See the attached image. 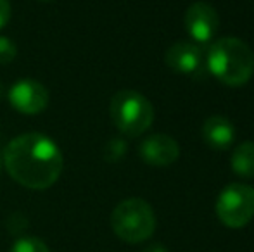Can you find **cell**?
<instances>
[{
	"label": "cell",
	"mask_w": 254,
	"mask_h": 252,
	"mask_svg": "<svg viewBox=\"0 0 254 252\" xmlns=\"http://www.w3.org/2000/svg\"><path fill=\"white\" fill-rule=\"evenodd\" d=\"M185 30L199 44H207L218 31V12L206 2H195L185 12Z\"/></svg>",
	"instance_id": "cell-7"
},
{
	"label": "cell",
	"mask_w": 254,
	"mask_h": 252,
	"mask_svg": "<svg viewBox=\"0 0 254 252\" xmlns=\"http://www.w3.org/2000/svg\"><path fill=\"white\" fill-rule=\"evenodd\" d=\"M9 101L23 114H38L49 105V90L37 80H19L10 87Z\"/></svg>",
	"instance_id": "cell-6"
},
{
	"label": "cell",
	"mask_w": 254,
	"mask_h": 252,
	"mask_svg": "<svg viewBox=\"0 0 254 252\" xmlns=\"http://www.w3.org/2000/svg\"><path fill=\"white\" fill-rule=\"evenodd\" d=\"M230 164L235 175L242 178H254V144L244 142L232 152Z\"/></svg>",
	"instance_id": "cell-11"
},
{
	"label": "cell",
	"mask_w": 254,
	"mask_h": 252,
	"mask_svg": "<svg viewBox=\"0 0 254 252\" xmlns=\"http://www.w3.org/2000/svg\"><path fill=\"white\" fill-rule=\"evenodd\" d=\"M216 214L228 228L246 226L254 216V189L244 183L225 187L216 201Z\"/></svg>",
	"instance_id": "cell-5"
},
{
	"label": "cell",
	"mask_w": 254,
	"mask_h": 252,
	"mask_svg": "<svg viewBox=\"0 0 254 252\" xmlns=\"http://www.w3.org/2000/svg\"><path fill=\"white\" fill-rule=\"evenodd\" d=\"M202 138L214 151H225L235 138L234 125L223 116H211L202 125Z\"/></svg>",
	"instance_id": "cell-10"
},
{
	"label": "cell",
	"mask_w": 254,
	"mask_h": 252,
	"mask_svg": "<svg viewBox=\"0 0 254 252\" xmlns=\"http://www.w3.org/2000/svg\"><path fill=\"white\" fill-rule=\"evenodd\" d=\"M17 47L7 37H0V64H10L16 59Z\"/></svg>",
	"instance_id": "cell-13"
},
{
	"label": "cell",
	"mask_w": 254,
	"mask_h": 252,
	"mask_svg": "<svg viewBox=\"0 0 254 252\" xmlns=\"http://www.w3.org/2000/svg\"><path fill=\"white\" fill-rule=\"evenodd\" d=\"M166 64L175 73L201 74L204 71L202 50L192 42H177L166 52Z\"/></svg>",
	"instance_id": "cell-9"
},
{
	"label": "cell",
	"mask_w": 254,
	"mask_h": 252,
	"mask_svg": "<svg viewBox=\"0 0 254 252\" xmlns=\"http://www.w3.org/2000/svg\"><path fill=\"white\" fill-rule=\"evenodd\" d=\"M111 119L123 135L138 137L151 128L154 107L140 92L121 90L111 99Z\"/></svg>",
	"instance_id": "cell-4"
},
{
	"label": "cell",
	"mask_w": 254,
	"mask_h": 252,
	"mask_svg": "<svg viewBox=\"0 0 254 252\" xmlns=\"http://www.w3.org/2000/svg\"><path fill=\"white\" fill-rule=\"evenodd\" d=\"M10 19V2L9 0H0V30L9 23Z\"/></svg>",
	"instance_id": "cell-14"
},
{
	"label": "cell",
	"mask_w": 254,
	"mask_h": 252,
	"mask_svg": "<svg viewBox=\"0 0 254 252\" xmlns=\"http://www.w3.org/2000/svg\"><path fill=\"white\" fill-rule=\"evenodd\" d=\"M44 2H51V0H44Z\"/></svg>",
	"instance_id": "cell-18"
},
{
	"label": "cell",
	"mask_w": 254,
	"mask_h": 252,
	"mask_svg": "<svg viewBox=\"0 0 254 252\" xmlns=\"http://www.w3.org/2000/svg\"><path fill=\"white\" fill-rule=\"evenodd\" d=\"M10 252H51L47 244L44 240L37 239V237H23V239L16 240Z\"/></svg>",
	"instance_id": "cell-12"
},
{
	"label": "cell",
	"mask_w": 254,
	"mask_h": 252,
	"mask_svg": "<svg viewBox=\"0 0 254 252\" xmlns=\"http://www.w3.org/2000/svg\"><path fill=\"white\" fill-rule=\"evenodd\" d=\"M2 159L10 178L31 190L52 187L63 171L59 147L42 133H24L10 140Z\"/></svg>",
	"instance_id": "cell-1"
},
{
	"label": "cell",
	"mask_w": 254,
	"mask_h": 252,
	"mask_svg": "<svg viewBox=\"0 0 254 252\" xmlns=\"http://www.w3.org/2000/svg\"><path fill=\"white\" fill-rule=\"evenodd\" d=\"M111 226L118 239L127 244H140L151 239L156 230V214L144 199H127L114 207Z\"/></svg>",
	"instance_id": "cell-3"
},
{
	"label": "cell",
	"mask_w": 254,
	"mask_h": 252,
	"mask_svg": "<svg viewBox=\"0 0 254 252\" xmlns=\"http://www.w3.org/2000/svg\"><path fill=\"white\" fill-rule=\"evenodd\" d=\"M206 66L227 87H242L254 74V54L246 42L227 37L211 45Z\"/></svg>",
	"instance_id": "cell-2"
},
{
	"label": "cell",
	"mask_w": 254,
	"mask_h": 252,
	"mask_svg": "<svg viewBox=\"0 0 254 252\" xmlns=\"http://www.w3.org/2000/svg\"><path fill=\"white\" fill-rule=\"evenodd\" d=\"M0 95H2V85H0Z\"/></svg>",
	"instance_id": "cell-17"
},
{
	"label": "cell",
	"mask_w": 254,
	"mask_h": 252,
	"mask_svg": "<svg viewBox=\"0 0 254 252\" xmlns=\"http://www.w3.org/2000/svg\"><path fill=\"white\" fill-rule=\"evenodd\" d=\"M144 252H168L166 247L161 246V244H154V246H149L147 249H144Z\"/></svg>",
	"instance_id": "cell-15"
},
{
	"label": "cell",
	"mask_w": 254,
	"mask_h": 252,
	"mask_svg": "<svg viewBox=\"0 0 254 252\" xmlns=\"http://www.w3.org/2000/svg\"><path fill=\"white\" fill-rule=\"evenodd\" d=\"M2 164H3V159H2V152H0V169H2Z\"/></svg>",
	"instance_id": "cell-16"
},
{
	"label": "cell",
	"mask_w": 254,
	"mask_h": 252,
	"mask_svg": "<svg viewBox=\"0 0 254 252\" xmlns=\"http://www.w3.org/2000/svg\"><path fill=\"white\" fill-rule=\"evenodd\" d=\"M178 155H180V147H178L177 140L171 138L170 135H151L140 144V157L147 164L156 166V168L173 164Z\"/></svg>",
	"instance_id": "cell-8"
}]
</instances>
